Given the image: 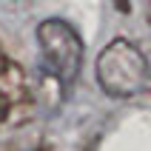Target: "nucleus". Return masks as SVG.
<instances>
[{"label": "nucleus", "mask_w": 151, "mask_h": 151, "mask_svg": "<svg viewBox=\"0 0 151 151\" xmlns=\"http://www.w3.org/2000/svg\"><path fill=\"white\" fill-rule=\"evenodd\" d=\"M94 77L100 88L114 100H128L148 91L151 86V66L148 57L137 49L131 40L117 37L97 54Z\"/></svg>", "instance_id": "1"}, {"label": "nucleus", "mask_w": 151, "mask_h": 151, "mask_svg": "<svg viewBox=\"0 0 151 151\" xmlns=\"http://www.w3.org/2000/svg\"><path fill=\"white\" fill-rule=\"evenodd\" d=\"M37 43H40L43 66L63 86H71L83 66V40L77 29L60 17H49L37 26Z\"/></svg>", "instance_id": "2"}]
</instances>
